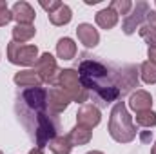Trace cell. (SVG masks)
Here are the masks:
<instances>
[{
    "instance_id": "1",
    "label": "cell",
    "mask_w": 156,
    "mask_h": 154,
    "mask_svg": "<svg viewBox=\"0 0 156 154\" xmlns=\"http://www.w3.org/2000/svg\"><path fill=\"white\" fill-rule=\"evenodd\" d=\"M78 76L82 85L89 91L94 89L105 102H113L120 96V89L115 82L109 80V71L104 64L94 60H83L78 69Z\"/></svg>"
},
{
    "instance_id": "2",
    "label": "cell",
    "mask_w": 156,
    "mask_h": 154,
    "mask_svg": "<svg viewBox=\"0 0 156 154\" xmlns=\"http://www.w3.org/2000/svg\"><path fill=\"white\" fill-rule=\"evenodd\" d=\"M107 131H109L111 138L118 143H131L136 138L138 131H136V125L133 123V116L129 114V111L125 107V102L115 103L111 116H109Z\"/></svg>"
},
{
    "instance_id": "3",
    "label": "cell",
    "mask_w": 156,
    "mask_h": 154,
    "mask_svg": "<svg viewBox=\"0 0 156 154\" xmlns=\"http://www.w3.org/2000/svg\"><path fill=\"white\" fill-rule=\"evenodd\" d=\"M58 87L76 103H85L87 98H89V91L82 85L80 76H78V71L75 69H62L60 71V76H58Z\"/></svg>"
},
{
    "instance_id": "4",
    "label": "cell",
    "mask_w": 156,
    "mask_h": 154,
    "mask_svg": "<svg viewBox=\"0 0 156 154\" xmlns=\"http://www.w3.org/2000/svg\"><path fill=\"white\" fill-rule=\"evenodd\" d=\"M7 60L13 65H22V67L35 65L38 60V47L33 44H16L11 40L7 44Z\"/></svg>"
},
{
    "instance_id": "5",
    "label": "cell",
    "mask_w": 156,
    "mask_h": 154,
    "mask_svg": "<svg viewBox=\"0 0 156 154\" xmlns=\"http://www.w3.org/2000/svg\"><path fill=\"white\" fill-rule=\"evenodd\" d=\"M60 71L62 69H58L56 60L51 53H42L35 64V73L40 76L44 83H49V85H58Z\"/></svg>"
},
{
    "instance_id": "6",
    "label": "cell",
    "mask_w": 156,
    "mask_h": 154,
    "mask_svg": "<svg viewBox=\"0 0 156 154\" xmlns=\"http://www.w3.org/2000/svg\"><path fill=\"white\" fill-rule=\"evenodd\" d=\"M151 9H149V4L147 2H144V0H140V2H136V5H133V9H131V13L123 18V22H122V29H123V33L125 35H133L136 29H140L142 26H144V20L147 18V13H149Z\"/></svg>"
},
{
    "instance_id": "7",
    "label": "cell",
    "mask_w": 156,
    "mask_h": 154,
    "mask_svg": "<svg viewBox=\"0 0 156 154\" xmlns=\"http://www.w3.org/2000/svg\"><path fill=\"white\" fill-rule=\"evenodd\" d=\"M37 121H38V127H37V145L40 149H44L45 145H49V142L53 138H56V127H55V123L49 120V116L45 113H38Z\"/></svg>"
},
{
    "instance_id": "8",
    "label": "cell",
    "mask_w": 156,
    "mask_h": 154,
    "mask_svg": "<svg viewBox=\"0 0 156 154\" xmlns=\"http://www.w3.org/2000/svg\"><path fill=\"white\" fill-rule=\"evenodd\" d=\"M102 120V113L96 105L93 103H83L76 113V125L87 127V129H94Z\"/></svg>"
},
{
    "instance_id": "9",
    "label": "cell",
    "mask_w": 156,
    "mask_h": 154,
    "mask_svg": "<svg viewBox=\"0 0 156 154\" xmlns=\"http://www.w3.org/2000/svg\"><path fill=\"white\" fill-rule=\"evenodd\" d=\"M69 103H71V98H69L58 85H56V87H51V89L47 91V107H49L51 113L60 114V113H64V111L69 107Z\"/></svg>"
},
{
    "instance_id": "10",
    "label": "cell",
    "mask_w": 156,
    "mask_h": 154,
    "mask_svg": "<svg viewBox=\"0 0 156 154\" xmlns=\"http://www.w3.org/2000/svg\"><path fill=\"white\" fill-rule=\"evenodd\" d=\"M24 102H26L31 109H35V111H38V113H44L45 107H47V91L42 89V87L27 89V91L24 93Z\"/></svg>"
},
{
    "instance_id": "11",
    "label": "cell",
    "mask_w": 156,
    "mask_h": 154,
    "mask_svg": "<svg viewBox=\"0 0 156 154\" xmlns=\"http://www.w3.org/2000/svg\"><path fill=\"white\" fill-rule=\"evenodd\" d=\"M129 107L138 114V113H144V111H151L153 109V96L151 93L144 91V89H138L131 94L129 98Z\"/></svg>"
},
{
    "instance_id": "12",
    "label": "cell",
    "mask_w": 156,
    "mask_h": 154,
    "mask_svg": "<svg viewBox=\"0 0 156 154\" xmlns=\"http://www.w3.org/2000/svg\"><path fill=\"white\" fill-rule=\"evenodd\" d=\"M11 13H13V20H16V24H26V26H31L35 16H37V13L31 7V4H27L24 0H20V2H16L13 5Z\"/></svg>"
},
{
    "instance_id": "13",
    "label": "cell",
    "mask_w": 156,
    "mask_h": 154,
    "mask_svg": "<svg viewBox=\"0 0 156 154\" xmlns=\"http://www.w3.org/2000/svg\"><path fill=\"white\" fill-rule=\"evenodd\" d=\"M76 37H78V40H80V44H83L87 49L96 47L98 42H100V35H98V31L93 27V24H87V22L78 24L76 26Z\"/></svg>"
},
{
    "instance_id": "14",
    "label": "cell",
    "mask_w": 156,
    "mask_h": 154,
    "mask_svg": "<svg viewBox=\"0 0 156 154\" xmlns=\"http://www.w3.org/2000/svg\"><path fill=\"white\" fill-rule=\"evenodd\" d=\"M13 82L18 85V87H27V89H33V87H40L42 85V80L40 76L35 73V69H26V71H18Z\"/></svg>"
},
{
    "instance_id": "15",
    "label": "cell",
    "mask_w": 156,
    "mask_h": 154,
    "mask_svg": "<svg viewBox=\"0 0 156 154\" xmlns=\"http://www.w3.org/2000/svg\"><path fill=\"white\" fill-rule=\"evenodd\" d=\"M118 18H120V16H118L111 7H104V9H100V11L96 13V16H94L98 27H102V29H105V31H109V29H113V27L116 26Z\"/></svg>"
},
{
    "instance_id": "16",
    "label": "cell",
    "mask_w": 156,
    "mask_h": 154,
    "mask_svg": "<svg viewBox=\"0 0 156 154\" xmlns=\"http://www.w3.org/2000/svg\"><path fill=\"white\" fill-rule=\"evenodd\" d=\"M67 136H69L73 147H76V145L78 147H82V145H87V143L91 142V138H93V131L87 129V127H82V125H75L73 131H71Z\"/></svg>"
},
{
    "instance_id": "17",
    "label": "cell",
    "mask_w": 156,
    "mask_h": 154,
    "mask_svg": "<svg viewBox=\"0 0 156 154\" xmlns=\"http://www.w3.org/2000/svg\"><path fill=\"white\" fill-rule=\"evenodd\" d=\"M56 54L62 60H73L75 54H76V44H75V40L69 38V37L60 38L58 44H56Z\"/></svg>"
},
{
    "instance_id": "18",
    "label": "cell",
    "mask_w": 156,
    "mask_h": 154,
    "mask_svg": "<svg viewBox=\"0 0 156 154\" xmlns=\"http://www.w3.org/2000/svg\"><path fill=\"white\" fill-rule=\"evenodd\" d=\"M35 35H37V29H35L33 24H31V26L16 24V26L13 27V31H11L13 42H16V44H26V42H29V40L33 38Z\"/></svg>"
},
{
    "instance_id": "19",
    "label": "cell",
    "mask_w": 156,
    "mask_h": 154,
    "mask_svg": "<svg viewBox=\"0 0 156 154\" xmlns=\"http://www.w3.org/2000/svg\"><path fill=\"white\" fill-rule=\"evenodd\" d=\"M49 16V22L53 24V26H67L69 22H71V18H73V11H71V7L67 5V4H62V7L60 9H56L55 13H51V15H47Z\"/></svg>"
},
{
    "instance_id": "20",
    "label": "cell",
    "mask_w": 156,
    "mask_h": 154,
    "mask_svg": "<svg viewBox=\"0 0 156 154\" xmlns=\"http://www.w3.org/2000/svg\"><path fill=\"white\" fill-rule=\"evenodd\" d=\"M47 147L53 154H71V151H73V143H71L69 136H56L49 142Z\"/></svg>"
},
{
    "instance_id": "21",
    "label": "cell",
    "mask_w": 156,
    "mask_h": 154,
    "mask_svg": "<svg viewBox=\"0 0 156 154\" xmlns=\"http://www.w3.org/2000/svg\"><path fill=\"white\" fill-rule=\"evenodd\" d=\"M140 76L144 80V83H147V85H153L156 83V65L153 62H144L142 65H140Z\"/></svg>"
},
{
    "instance_id": "22",
    "label": "cell",
    "mask_w": 156,
    "mask_h": 154,
    "mask_svg": "<svg viewBox=\"0 0 156 154\" xmlns=\"http://www.w3.org/2000/svg\"><path fill=\"white\" fill-rule=\"evenodd\" d=\"M133 5H134V4H133L131 0H111V4H109L107 7H111L118 16H120V15H125V16H127V15L131 13Z\"/></svg>"
},
{
    "instance_id": "23",
    "label": "cell",
    "mask_w": 156,
    "mask_h": 154,
    "mask_svg": "<svg viewBox=\"0 0 156 154\" xmlns=\"http://www.w3.org/2000/svg\"><path fill=\"white\" fill-rule=\"evenodd\" d=\"M136 123L140 127H154L156 125V113L151 111H144V113H138L136 114Z\"/></svg>"
},
{
    "instance_id": "24",
    "label": "cell",
    "mask_w": 156,
    "mask_h": 154,
    "mask_svg": "<svg viewBox=\"0 0 156 154\" xmlns=\"http://www.w3.org/2000/svg\"><path fill=\"white\" fill-rule=\"evenodd\" d=\"M138 33H140L142 38L149 44V47H156V31L154 29H151L147 24H144V26L138 29Z\"/></svg>"
},
{
    "instance_id": "25",
    "label": "cell",
    "mask_w": 156,
    "mask_h": 154,
    "mask_svg": "<svg viewBox=\"0 0 156 154\" xmlns=\"http://www.w3.org/2000/svg\"><path fill=\"white\" fill-rule=\"evenodd\" d=\"M40 5L47 11V15H51V13H55L56 9H60V7H62V2H60V0H49V2L40 0Z\"/></svg>"
},
{
    "instance_id": "26",
    "label": "cell",
    "mask_w": 156,
    "mask_h": 154,
    "mask_svg": "<svg viewBox=\"0 0 156 154\" xmlns=\"http://www.w3.org/2000/svg\"><path fill=\"white\" fill-rule=\"evenodd\" d=\"M11 20H13V13H11V9H9L7 4H5V5L0 7V27H2V26H7Z\"/></svg>"
},
{
    "instance_id": "27",
    "label": "cell",
    "mask_w": 156,
    "mask_h": 154,
    "mask_svg": "<svg viewBox=\"0 0 156 154\" xmlns=\"http://www.w3.org/2000/svg\"><path fill=\"white\" fill-rule=\"evenodd\" d=\"M145 20H147V26H149L151 29H154V31H156V11H149Z\"/></svg>"
},
{
    "instance_id": "28",
    "label": "cell",
    "mask_w": 156,
    "mask_h": 154,
    "mask_svg": "<svg viewBox=\"0 0 156 154\" xmlns=\"http://www.w3.org/2000/svg\"><path fill=\"white\" fill-rule=\"evenodd\" d=\"M147 56H149V62H153L156 65V47H149L147 49Z\"/></svg>"
},
{
    "instance_id": "29",
    "label": "cell",
    "mask_w": 156,
    "mask_h": 154,
    "mask_svg": "<svg viewBox=\"0 0 156 154\" xmlns=\"http://www.w3.org/2000/svg\"><path fill=\"white\" fill-rule=\"evenodd\" d=\"M29 154H44V151H42L40 147H35V149H31V151H29Z\"/></svg>"
},
{
    "instance_id": "30",
    "label": "cell",
    "mask_w": 156,
    "mask_h": 154,
    "mask_svg": "<svg viewBox=\"0 0 156 154\" xmlns=\"http://www.w3.org/2000/svg\"><path fill=\"white\" fill-rule=\"evenodd\" d=\"M98 2H100V0H85L87 5H94V4H98Z\"/></svg>"
},
{
    "instance_id": "31",
    "label": "cell",
    "mask_w": 156,
    "mask_h": 154,
    "mask_svg": "<svg viewBox=\"0 0 156 154\" xmlns=\"http://www.w3.org/2000/svg\"><path fill=\"white\" fill-rule=\"evenodd\" d=\"M87 154H104V152H102V151H89Z\"/></svg>"
},
{
    "instance_id": "32",
    "label": "cell",
    "mask_w": 156,
    "mask_h": 154,
    "mask_svg": "<svg viewBox=\"0 0 156 154\" xmlns=\"http://www.w3.org/2000/svg\"><path fill=\"white\" fill-rule=\"evenodd\" d=\"M151 154H156V142H154V145H153V149H151Z\"/></svg>"
},
{
    "instance_id": "33",
    "label": "cell",
    "mask_w": 156,
    "mask_h": 154,
    "mask_svg": "<svg viewBox=\"0 0 156 154\" xmlns=\"http://www.w3.org/2000/svg\"><path fill=\"white\" fill-rule=\"evenodd\" d=\"M5 4H7L5 0H0V7H2V5H5Z\"/></svg>"
},
{
    "instance_id": "34",
    "label": "cell",
    "mask_w": 156,
    "mask_h": 154,
    "mask_svg": "<svg viewBox=\"0 0 156 154\" xmlns=\"http://www.w3.org/2000/svg\"><path fill=\"white\" fill-rule=\"evenodd\" d=\"M0 154H4V152H2V151H0Z\"/></svg>"
}]
</instances>
